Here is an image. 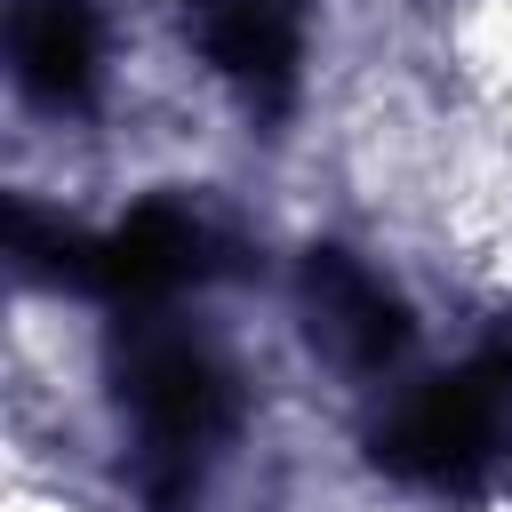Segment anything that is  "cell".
<instances>
[{
    "instance_id": "6da1fadb",
    "label": "cell",
    "mask_w": 512,
    "mask_h": 512,
    "mask_svg": "<svg viewBox=\"0 0 512 512\" xmlns=\"http://www.w3.org/2000/svg\"><path fill=\"white\" fill-rule=\"evenodd\" d=\"M112 376H120V408L136 416V440H144V496L160 512H176L200 488V456L232 424V376L208 344H192L160 320H136L112 344Z\"/></svg>"
},
{
    "instance_id": "3957f363",
    "label": "cell",
    "mask_w": 512,
    "mask_h": 512,
    "mask_svg": "<svg viewBox=\"0 0 512 512\" xmlns=\"http://www.w3.org/2000/svg\"><path fill=\"white\" fill-rule=\"evenodd\" d=\"M200 272H208V232L176 200H144L128 224L88 240V256H80V288H104L120 304H160L168 288H184Z\"/></svg>"
},
{
    "instance_id": "5b68a950",
    "label": "cell",
    "mask_w": 512,
    "mask_h": 512,
    "mask_svg": "<svg viewBox=\"0 0 512 512\" xmlns=\"http://www.w3.org/2000/svg\"><path fill=\"white\" fill-rule=\"evenodd\" d=\"M200 48L224 80L248 88V104H280L296 88V0H216L200 24Z\"/></svg>"
},
{
    "instance_id": "7a4b0ae2",
    "label": "cell",
    "mask_w": 512,
    "mask_h": 512,
    "mask_svg": "<svg viewBox=\"0 0 512 512\" xmlns=\"http://www.w3.org/2000/svg\"><path fill=\"white\" fill-rule=\"evenodd\" d=\"M504 440H512V360L488 352V360H464V368L416 384V392L368 432V456H376L392 480H408V488H448V496H464V488H480V480L496 472Z\"/></svg>"
},
{
    "instance_id": "277c9868",
    "label": "cell",
    "mask_w": 512,
    "mask_h": 512,
    "mask_svg": "<svg viewBox=\"0 0 512 512\" xmlns=\"http://www.w3.org/2000/svg\"><path fill=\"white\" fill-rule=\"evenodd\" d=\"M8 48H16L24 96H40L48 112H64L96 88V16H88V0H16Z\"/></svg>"
},
{
    "instance_id": "8992f818",
    "label": "cell",
    "mask_w": 512,
    "mask_h": 512,
    "mask_svg": "<svg viewBox=\"0 0 512 512\" xmlns=\"http://www.w3.org/2000/svg\"><path fill=\"white\" fill-rule=\"evenodd\" d=\"M304 288H312L320 320L344 336V352H352L360 368H384V360L408 344V312H400V296H392L376 272H360L344 248H312Z\"/></svg>"
}]
</instances>
